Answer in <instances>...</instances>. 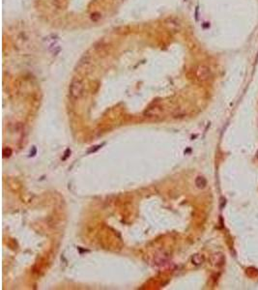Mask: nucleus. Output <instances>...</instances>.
<instances>
[{"instance_id": "1", "label": "nucleus", "mask_w": 258, "mask_h": 290, "mask_svg": "<svg viewBox=\"0 0 258 290\" xmlns=\"http://www.w3.org/2000/svg\"><path fill=\"white\" fill-rule=\"evenodd\" d=\"M83 90H84V84L82 80L79 77H74L69 87L71 98L74 100H79L83 94Z\"/></svg>"}, {"instance_id": "2", "label": "nucleus", "mask_w": 258, "mask_h": 290, "mask_svg": "<svg viewBox=\"0 0 258 290\" xmlns=\"http://www.w3.org/2000/svg\"><path fill=\"white\" fill-rule=\"evenodd\" d=\"M195 76H196L197 80L201 82L207 81L212 76V71L209 67H207V66L199 65L198 67L195 69Z\"/></svg>"}, {"instance_id": "3", "label": "nucleus", "mask_w": 258, "mask_h": 290, "mask_svg": "<svg viewBox=\"0 0 258 290\" xmlns=\"http://www.w3.org/2000/svg\"><path fill=\"white\" fill-rule=\"evenodd\" d=\"M162 114V108L159 104H153L144 111V116L148 118L159 117Z\"/></svg>"}, {"instance_id": "4", "label": "nucleus", "mask_w": 258, "mask_h": 290, "mask_svg": "<svg viewBox=\"0 0 258 290\" xmlns=\"http://www.w3.org/2000/svg\"><path fill=\"white\" fill-rule=\"evenodd\" d=\"M210 262L212 263L213 266H215L217 268H221L224 265L225 257H224L223 254H222V253H216L211 256Z\"/></svg>"}, {"instance_id": "5", "label": "nucleus", "mask_w": 258, "mask_h": 290, "mask_svg": "<svg viewBox=\"0 0 258 290\" xmlns=\"http://www.w3.org/2000/svg\"><path fill=\"white\" fill-rule=\"evenodd\" d=\"M164 24H165V26H166V28L168 29V30H170V31H172V32H177V31H179V30H180V27H181V26H180L179 20H177L174 19V18H169V19L165 20Z\"/></svg>"}, {"instance_id": "6", "label": "nucleus", "mask_w": 258, "mask_h": 290, "mask_svg": "<svg viewBox=\"0 0 258 290\" xmlns=\"http://www.w3.org/2000/svg\"><path fill=\"white\" fill-rule=\"evenodd\" d=\"M90 64H91V60H90L89 56L85 55L83 56L77 63L76 67H75V71L77 72H85V70H87L89 68Z\"/></svg>"}, {"instance_id": "7", "label": "nucleus", "mask_w": 258, "mask_h": 290, "mask_svg": "<svg viewBox=\"0 0 258 290\" xmlns=\"http://www.w3.org/2000/svg\"><path fill=\"white\" fill-rule=\"evenodd\" d=\"M195 186H196L198 189H200V190L205 189L206 186H207V180H206L205 177H203V176H201V175L197 176V177L195 178Z\"/></svg>"}, {"instance_id": "8", "label": "nucleus", "mask_w": 258, "mask_h": 290, "mask_svg": "<svg viewBox=\"0 0 258 290\" xmlns=\"http://www.w3.org/2000/svg\"><path fill=\"white\" fill-rule=\"evenodd\" d=\"M204 260H205V258H204V256H203L202 254H195V255H193V256L191 257V262H192V264L195 265V266L201 265L202 263L204 262Z\"/></svg>"}, {"instance_id": "9", "label": "nucleus", "mask_w": 258, "mask_h": 290, "mask_svg": "<svg viewBox=\"0 0 258 290\" xmlns=\"http://www.w3.org/2000/svg\"><path fill=\"white\" fill-rule=\"evenodd\" d=\"M67 3V0H53V4L58 9H63Z\"/></svg>"}, {"instance_id": "10", "label": "nucleus", "mask_w": 258, "mask_h": 290, "mask_svg": "<svg viewBox=\"0 0 258 290\" xmlns=\"http://www.w3.org/2000/svg\"><path fill=\"white\" fill-rule=\"evenodd\" d=\"M11 154H12V150H11L10 148H4V150H3V156H4L5 158H6V157H10Z\"/></svg>"}]
</instances>
